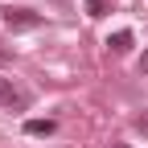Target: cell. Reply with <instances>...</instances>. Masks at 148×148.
I'll return each mask as SVG.
<instances>
[{"instance_id": "6da1fadb", "label": "cell", "mask_w": 148, "mask_h": 148, "mask_svg": "<svg viewBox=\"0 0 148 148\" xmlns=\"http://www.w3.org/2000/svg\"><path fill=\"white\" fill-rule=\"evenodd\" d=\"M4 25H8V29H37V25H41V12H29V8H4Z\"/></svg>"}, {"instance_id": "7a4b0ae2", "label": "cell", "mask_w": 148, "mask_h": 148, "mask_svg": "<svg viewBox=\"0 0 148 148\" xmlns=\"http://www.w3.org/2000/svg\"><path fill=\"white\" fill-rule=\"evenodd\" d=\"M0 107H25V95L12 86V78L0 74Z\"/></svg>"}, {"instance_id": "3957f363", "label": "cell", "mask_w": 148, "mask_h": 148, "mask_svg": "<svg viewBox=\"0 0 148 148\" xmlns=\"http://www.w3.org/2000/svg\"><path fill=\"white\" fill-rule=\"evenodd\" d=\"M107 49L115 53V58H123V53L132 49V33H127V29H119V33H111V37H107Z\"/></svg>"}, {"instance_id": "277c9868", "label": "cell", "mask_w": 148, "mask_h": 148, "mask_svg": "<svg viewBox=\"0 0 148 148\" xmlns=\"http://www.w3.org/2000/svg\"><path fill=\"white\" fill-rule=\"evenodd\" d=\"M25 132H29V136H49V132H53V119H29Z\"/></svg>"}, {"instance_id": "5b68a950", "label": "cell", "mask_w": 148, "mask_h": 148, "mask_svg": "<svg viewBox=\"0 0 148 148\" xmlns=\"http://www.w3.org/2000/svg\"><path fill=\"white\" fill-rule=\"evenodd\" d=\"M107 12V0H86V16H103Z\"/></svg>"}, {"instance_id": "8992f818", "label": "cell", "mask_w": 148, "mask_h": 148, "mask_svg": "<svg viewBox=\"0 0 148 148\" xmlns=\"http://www.w3.org/2000/svg\"><path fill=\"white\" fill-rule=\"evenodd\" d=\"M140 70H148V58H140Z\"/></svg>"}, {"instance_id": "52a82bcc", "label": "cell", "mask_w": 148, "mask_h": 148, "mask_svg": "<svg viewBox=\"0 0 148 148\" xmlns=\"http://www.w3.org/2000/svg\"><path fill=\"white\" fill-rule=\"evenodd\" d=\"M111 148H127V144H111Z\"/></svg>"}]
</instances>
